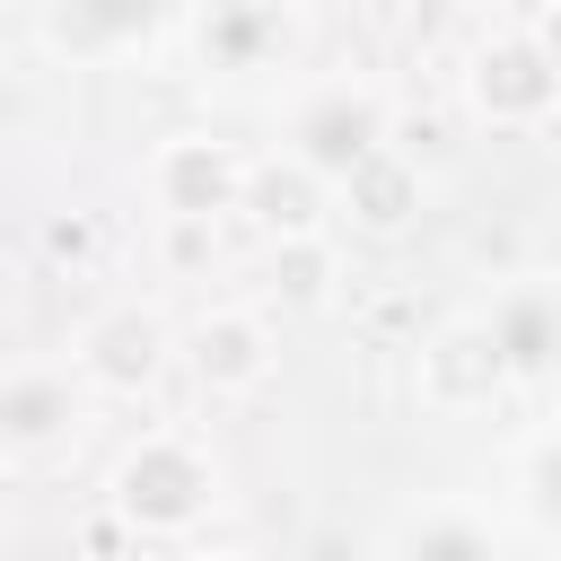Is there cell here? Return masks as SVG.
<instances>
[{
  "mask_svg": "<svg viewBox=\"0 0 561 561\" xmlns=\"http://www.w3.org/2000/svg\"><path fill=\"white\" fill-rule=\"evenodd\" d=\"M228 500V473L210 456V438L193 430H140L114 465H105V517L131 543H193Z\"/></svg>",
  "mask_w": 561,
  "mask_h": 561,
  "instance_id": "obj_1",
  "label": "cell"
},
{
  "mask_svg": "<svg viewBox=\"0 0 561 561\" xmlns=\"http://www.w3.org/2000/svg\"><path fill=\"white\" fill-rule=\"evenodd\" d=\"M456 96H465V114L482 131H508V140L552 131V114H561V53H552V35L543 26H491L465 53Z\"/></svg>",
  "mask_w": 561,
  "mask_h": 561,
  "instance_id": "obj_2",
  "label": "cell"
},
{
  "mask_svg": "<svg viewBox=\"0 0 561 561\" xmlns=\"http://www.w3.org/2000/svg\"><path fill=\"white\" fill-rule=\"evenodd\" d=\"M61 368L88 386V403H140V394H158V377L175 368V324H167L149 298H114V307L79 316Z\"/></svg>",
  "mask_w": 561,
  "mask_h": 561,
  "instance_id": "obj_3",
  "label": "cell"
},
{
  "mask_svg": "<svg viewBox=\"0 0 561 561\" xmlns=\"http://www.w3.org/2000/svg\"><path fill=\"white\" fill-rule=\"evenodd\" d=\"M508 394H517V377H508V359L473 307L412 333V403L430 421H473V412H500Z\"/></svg>",
  "mask_w": 561,
  "mask_h": 561,
  "instance_id": "obj_4",
  "label": "cell"
},
{
  "mask_svg": "<svg viewBox=\"0 0 561 561\" xmlns=\"http://www.w3.org/2000/svg\"><path fill=\"white\" fill-rule=\"evenodd\" d=\"M394 140V105H386V88L377 79H316L298 105H289V123H280V149L307 167V175H324V184H342L359 158H377Z\"/></svg>",
  "mask_w": 561,
  "mask_h": 561,
  "instance_id": "obj_5",
  "label": "cell"
},
{
  "mask_svg": "<svg viewBox=\"0 0 561 561\" xmlns=\"http://www.w3.org/2000/svg\"><path fill=\"white\" fill-rule=\"evenodd\" d=\"M184 44H193L202 79L245 88V79H272L307 53V18H298V0H193Z\"/></svg>",
  "mask_w": 561,
  "mask_h": 561,
  "instance_id": "obj_6",
  "label": "cell"
},
{
  "mask_svg": "<svg viewBox=\"0 0 561 561\" xmlns=\"http://www.w3.org/2000/svg\"><path fill=\"white\" fill-rule=\"evenodd\" d=\"M237 184H245V149L219 140V131H167L149 158H140V193L167 228H193L210 237L219 219H237Z\"/></svg>",
  "mask_w": 561,
  "mask_h": 561,
  "instance_id": "obj_7",
  "label": "cell"
},
{
  "mask_svg": "<svg viewBox=\"0 0 561 561\" xmlns=\"http://www.w3.org/2000/svg\"><path fill=\"white\" fill-rule=\"evenodd\" d=\"M175 368L210 403H245V394H263L280 377V324L263 307H245V298H219L175 333Z\"/></svg>",
  "mask_w": 561,
  "mask_h": 561,
  "instance_id": "obj_8",
  "label": "cell"
},
{
  "mask_svg": "<svg viewBox=\"0 0 561 561\" xmlns=\"http://www.w3.org/2000/svg\"><path fill=\"white\" fill-rule=\"evenodd\" d=\"M88 430V386L61 359H9L0 368V465H53Z\"/></svg>",
  "mask_w": 561,
  "mask_h": 561,
  "instance_id": "obj_9",
  "label": "cell"
},
{
  "mask_svg": "<svg viewBox=\"0 0 561 561\" xmlns=\"http://www.w3.org/2000/svg\"><path fill=\"white\" fill-rule=\"evenodd\" d=\"M175 26V0H35V44L70 70H114Z\"/></svg>",
  "mask_w": 561,
  "mask_h": 561,
  "instance_id": "obj_10",
  "label": "cell"
},
{
  "mask_svg": "<svg viewBox=\"0 0 561 561\" xmlns=\"http://www.w3.org/2000/svg\"><path fill=\"white\" fill-rule=\"evenodd\" d=\"M421 210H430V175L386 140L377 158H359L342 184H333V228H351V237H368V245H394V237H412L421 228Z\"/></svg>",
  "mask_w": 561,
  "mask_h": 561,
  "instance_id": "obj_11",
  "label": "cell"
},
{
  "mask_svg": "<svg viewBox=\"0 0 561 561\" xmlns=\"http://www.w3.org/2000/svg\"><path fill=\"white\" fill-rule=\"evenodd\" d=\"M473 316L491 324V342H500V359H508L517 386H543V377H552V351H561V298H552L543 272L500 280L491 307H473Z\"/></svg>",
  "mask_w": 561,
  "mask_h": 561,
  "instance_id": "obj_12",
  "label": "cell"
},
{
  "mask_svg": "<svg viewBox=\"0 0 561 561\" xmlns=\"http://www.w3.org/2000/svg\"><path fill=\"white\" fill-rule=\"evenodd\" d=\"M237 210L263 228V245H272V237H324V228H333V184L307 175L289 149H272V158H245Z\"/></svg>",
  "mask_w": 561,
  "mask_h": 561,
  "instance_id": "obj_13",
  "label": "cell"
},
{
  "mask_svg": "<svg viewBox=\"0 0 561 561\" xmlns=\"http://www.w3.org/2000/svg\"><path fill=\"white\" fill-rule=\"evenodd\" d=\"M386 561H500V535H491V517L465 508V500H421V508L394 517Z\"/></svg>",
  "mask_w": 561,
  "mask_h": 561,
  "instance_id": "obj_14",
  "label": "cell"
},
{
  "mask_svg": "<svg viewBox=\"0 0 561 561\" xmlns=\"http://www.w3.org/2000/svg\"><path fill=\"white\" fill-rule=\"evenodd\" d=\"M333 280H342L333 228H324V237H272V254H263V307H280V316L333 307Z\"/></svg>",
  "mask_w": 561,
  "mask_h": 561,
  "instance_id": "obj_15",
  "label": "cell"
},
{
  "mask_svg": "<svg viewBox=\"0 0 561 561\" xmlns=\"http://www.w3.org/2000/svg\"><path fill=\"white\" fill-rule=\"evenodd\" d=\"M517 526L535 543H552V526H561V473H552V430L543 421L517 438Z\"/></svg>",
  "mask_w": 561,
  "mask_h": 561,
  "instance_id": "obj_16",
  "label": "cell"
},
{
  "mask_svg": "<svg viewBox=\"0 0 561 561\" xmlns=\"http://www.w3.org/2000/svg\"><path fill=\"white\" fill-rule=\"evenodd\" d=\"M482 18H491V26H543V35H552L561 0H482Z\"/></svg>",
  "mask_w": 561,
  "mask_h": 561,
  "instance_id": "obj_17",
  "label": "cell"
},
{
  "mask_svg": "<svg viewBox=\"0 0 561 561\" xmlns=\"http://www.w3.org/2000/svg\"><path fill=\"white\" fill-rule=\"evenodd\" d=\"M53 254H88V228L79 219H53Z\"/></svg>",
  "mask_w": 561,
  "mask_h": 561,
  "instance_id": "obj_18",
  "label": "cell"
},
{
  "mask_svg": "<svg viewBox=\"0 0 561 561\" xmlns=\"http://www.w3.org/2000/svg\"><path fill=\"white\" fill-rule=\"evenodd\" d=\"M167 561H254V552H210V543H167Z\"/></svg>",
  "mask_w": 561,
  "mask_h": 561,
  "instance_id": "obj_19",
  "label": "cell"
},
{
  "mask_svg": "<svg viewBox=\"0 0 561 561\" xmlns=\"http://www.w3.org/2000/svg\"><path fill=\"white\" fill-rule=\"evenodd\" d=\"M9 298H18V263L0 254V307H9Z\"/></svg>",
  "mask_w": 561,
  "mask_h": 561,
  "instance_id": "obj_20",
  "label": "cell"
},
{
  "mask_svg": "<svg viewBox=\"0 0 561 561\" xmlns=\"http://www.w3.org/2000/svg\"><path fill=\"white\" fill-rule=\"evenodd\" d=\"M500 561H508V552H500Z\"/></svg>",
  "mask_w": 561,
  "mask_h": 561,
  "instance_id": "obj_21",
  "label": "cell"
}]
</instances>
